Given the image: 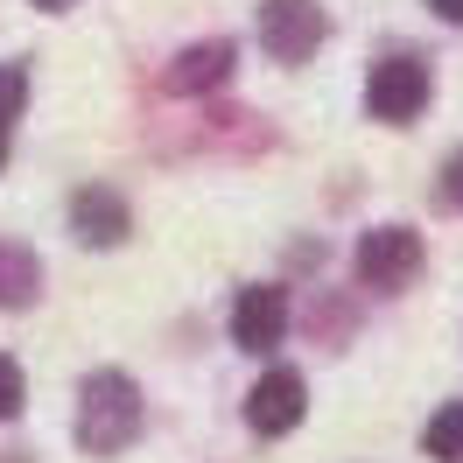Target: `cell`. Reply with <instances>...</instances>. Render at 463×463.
<instances>
[{
    "instance_id": "obj_14",
    "label": "cell",
    "mask_w": 463,
    "mask_h": 463,
    "mask_svg": "<svg viewBox=\"0 0 463 463\" xmlns=\"http://www.w3.org/2000/svg\"><path fill=\"white\" fill-rule=\"evenodd\" d=\"M435 14H442V22H463V0H429Z\"/></svg>"
},
{
    "instance_id": "obj_11",
    "label": "cell",
    "mask_w": 463,
    "mask_h": 463,
    "mask_svg": "<svg viewBox=\"0 0 463 463\" xmlns=\"http://www.w3.org/2000/svg\"><path fill=\"white\" fill-rule=\"evenodd\" d=\"M22 407H29V373H22V365L0 351V421H14Z\"/></svg>"
},
{
    "instance_id": "obj_13",
    "label": "cell",
    "mask_w": 463,
    "mask_h": 463,
    "mask_svg": "<svg viewBox=\"0 0 463 463\" xmlns=\"http://www.w3.org/2000/svg\"><path fill=\"white\" fill-rule=\"evenodd\" d=\"M442 197H449V203H463V155L449 162V169H442Z\"/></svg>"
},
{
    "instance_id": "obj_10",
    "label": "cell",
    "mask_w": 463,
    "mask_h": 463,
    "mask_svg": "<svg viewBox=\"0 0 463 463\" xmlns=\"http://www.w3.org/2000/svg\"><path fill=\"white\" fill-rule=\"evenodd\" d=\"M421 449H429L435 463H463V401H449V407H442V414L429 421Z\"/></svg>"
},
{
    "instance_id": "obj_5",
    "label": "cell",
    "mask_w": 463,
    "mask_h": 463,
    "mask_svg": "<svg viewBox=\"0 0 463 463\" xmlns=\"http://www.w3.org/2000/svg\"><path fill=\"white\" fill-rule=\"evenodd\" d=\"M281 330H288V288L253 281V288L232 295V345L239 351H274Z\"/></svg>"
},
{
    "instance_id": "obj_1",
    "label": "cell",
    "mask_w": 463,
    "mask_h": 463,
    "mask_svg": "<svg viewBox=\"0 0 463 463\" xmlns=\"http://www.w3.org/2000/svg\"><path fill=\"white\" fill-rule=\"evenodd\" d=\"M134 435H141V386L113 365L91 373L78 386V449L85 457H119Z\"/></svg>"
},
{
    "instance_id": "obj_8",
    "label": "cell",
    "mask_w": 463,
    "mask_h": 463,
    "mask_svg": "<svg viewBox=\"0 0 463 463\" xmlns=\"http://www.w3.org/2000/svg\"><path fill=\"white\" fill-rule=\"evenodd\" d=\"M232 63H239L232 43H190V50L169 63V91H218L232 78Z\"/></svg>"
},
{
    "instance_id": "obj_16",
    "label": "cell",
    "mask_w": 463,
    "mask_h": 463,
    "mask_svg": "<svg viewBox=\"0 0 463 463\" xmlns=\"http://www.w3.org/2000/svg\"><path fill=\"white\" fill-rule=\"evenodd\" d=\"M0 162H7V127H0Z\"/></svg>"
},
{
    "instance_id": "obj_9",
    "label": "cell",
    "mask_w": 463,
    "mask_h": 463,
    "mask_svg": "<svg viewBox=\"0 0 463 463\" xmlns=\"http://www.w3.org/2000/svg\"><path fill=\"white\" fill-rule=\"evenodd\" d=\"M35 288H43V267H35L29 246H14V239H0V309H22V302H35Z\"/></svg>"
},
{
    "instance_id": "obj_3",
    "label": "cell",
    "mask_w": 463,
    "mask_h": 463,
    "mask_svg": "<svg viewBox=\"0 0 463 463\" xmlns=\"http://www.w3.org/2000/svg\"><path fill=\"white\" fill-rule=\"evenodd\" d=\"M421 274V232H407V225H373L365 239H358V281L365 288H407Z\"/></svg>"
},
{
    "instance_id": "obj_15",
    "label": "cell",
    "mask_w": 463,
    "mask_h": 463,
    "mask_svg": "<svg viewBox=\"0 0 463 463\" xmlns=\"http://www.w3.org/2000/svg\"><path fill=\"white\" fill-rule=\"evenodd\" d=\"M35 7H43V14H63V7H71V0H35Z\"/></svg>"
},
{
    "instance_id": "obj_7",
    "label": "cell",
    "mask_w": 463,
    "mask_h": 463,
    "mask_svg": "<svg viewBox=\"0 0 463 463\" xmlns=\"http://www.w3.org/2000/svg\"><path fill=\"white\" fill-rule=\"evenodd\" d=\"M71 232L85 239V246H119L127 239V197H113L106 183H91L71 197Z\"/></svg>"
},
{
    "instance_id": "obj_6",
    "label": "cell",
    "mask_w": 463,
    "mask_h": 463,
    "mask_svg": "<svg viewBox=\"0 0 463 463\" xmlns=\"http://www.w3.org/2000/svg\"><path fill=\"white\" fill-rule=\"evenodd\" d=\"M302 407H309V386H302V373H288V365H274V373L246 393V421H253V435H288L295 421H302Z\"/></svg>"
},
{
    "instance_id": "obj_2",
    "label": "cell",
    "mask_w": 463,
    "mask_h": 463,
    "mask_svg": "<svg viewBox=\"0 0 463 463\" xmlns=\"http://www.w3.org/2000/svg\"><path fill=\"white\" fill-rule=\"evenodd\" d=\"M429 106V63L421 57H379L373 78H365V113L386 119V127H407V119H421Z\"/></svg>"
},
{
    "instance_id": "obj_12",
    "label": "cell",
    "mask_w": 463,
    "mask_h": 463,
    "mask_svg": "<svg viewBox=\"0 0 463 463\" xmlns=\"http://www.w3.org/2000/svg\"><path fill=\"white\" fill-rule=\"evenodd\" d=\"M22 99H29V78H22V63H0V127H14Z\"/></svg>"
},
{
    "instance_id": "obj_4",
    "label": "cell",
    "mask_w": 463,
    "mask_h": 463,
    "mask_svg": "<svg viewBox=\"0 0 463 463\" xmlns=\"http://www.w3.org/2000/svg\"><path fill=\"white\" fill-rule=\"evenodd\" d=\"M260 43L274 63H309L323 50V7L317 0H267L260 7Z\"/></svg>"
}]
</instances>
